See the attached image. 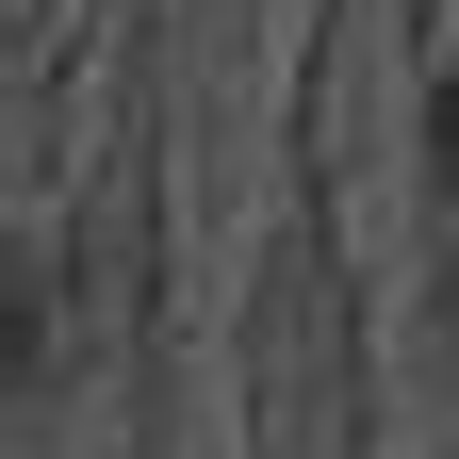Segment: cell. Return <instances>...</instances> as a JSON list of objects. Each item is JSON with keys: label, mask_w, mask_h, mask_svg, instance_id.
<instances>
[{"label": "cell", "mask_w": 459, "mask_h": 459, "mask_svg": "<svg viewBox=\"0 0 459 459\" xmlns=\"http://www.w3.org/2000/svg\"><path fill=\"white\" fill-rule=\"evenodd\" d=\"M427 148H443V181H459V0H427Z\"/></svg>", "instance_id": "6da1fadb"}]
</instances>
